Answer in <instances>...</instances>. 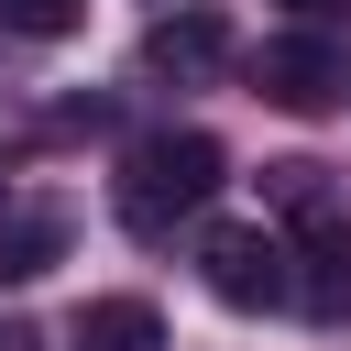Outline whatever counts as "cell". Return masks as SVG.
<instances>
[{
	"instance_id": "cell-1",
	"label": "cell",
	"mask_w": 351,
	"mask_h": 351,
	"mask_svg": "<svg viewBox=\"0 0 351 351\" xmlns=\"http://www.w3.org/2000/svg\"><path fill=\"white\" fill-rule=\"evenodd\" d=\"M219 176H230V154H219L208 132H143V143L121 154V176H110V208H121L132 241H176V230L219 197Z\"/></svg>"
},
{
	"instance_id": "cell-2",
	"label": "cell",
	"mask_w": 351,
	"mask_h": 351,
	"mask_svg": "<svg viewBox=\"0 0 351 351\" xmlns=\"http://www.w3.org/2000/svg\"><path fill=\"white\" fill-rule=\"evenodd\" d=\"M197 274H208V296L241 307V318L296 307V241L263 230V219H219V230H197Z\"/></svg>"
},
{
	"instance_id": "cell-3",
	"label": "cell",
	"mask_w": 351,
	"mask_h": 351,
	"mask_svg": "<svg viewBox=\"0 0 351 351\" xmlns=\"http://www.w3.org/2000/svg\"><path fill=\"white\" fill-rule=\"evenodd\" d=\"M252 88H263L274 110L318 121V110L351 99V44H340V33H274V44L252 55Z\"/></svg>"
},
{
	"instance_id": "cell-4",
	"label": "cell",
	"mask_w": 351,
	"mask_h": 351,
	"mask_svg": "<svg viewBox=\"0 0 351 351\" xmlns=\"http://www.w3.org/2000/svg\"><path fill=\"white\" fill-rule=\"evenodd\" d=\"M219 66H230V22L197 11V0L143 33V77H176V88H186V77H219Z\"/></svg>"
},
{
	"instance_id": "cell-5",
	"label": "cell",
	"mask_w": 351,
	"mask_h": 351,
	"mask_svg": "<svg viewBox=\"0 0 351 351\" xmlns=\"http://www.w3.org/2000/svg\"><path fill=\"white\" fill-rule=\"evenodd\" d=\"M296 307L307 318H351V219L340 208L307 219V241H296Z\"/></svg>"
},
{
	"instance_id": "cell-6",
	"label": "cell",
	"mask_w": 351,
	"mask_h": 351,
	"mask_svg": "<svg viewBox=\"0 0 351 351\" xmlns=\"http://www.w3.org/2000/svg\"><path fill=\"white\" fill-rule=\"evenodd\" d=\"M66 351H165V318H154V296H88Z\"/></svg>"
},
{
	"instance_id": "cell-7",
	"label": "cell",
	"mask_w": 351,
	"mask_h": 351,
	"mask_svg": "<svg viewBox=\"0 0 351 351\" xmlns=\"http://www.w3.org/2000/svg\"><path fill=\"white\" fill-rule=\"evenodd\" d=\"M55 252H66V219H55V208H22V219H0V274H11V285H22V274H44Z\"/></svg>"
},
{
	"instance_id": "cell-8",
	"label": "cell",
	"mask_w": 351,
	"mask_h": 351,
	"mask_svg": "<svg viewBox=\"0 0 351 351\" xmlns=\"http://www.w3.org/2000/svg\"><path fill=\"white\" fill-rule=\"evenodd\" d=\"M88 22V0H0V33H22V44H66Z\"/></svg>"
},
{
	"instance_id": "cell-9",
	"label": "cell",
	"mask_w": 351,
	"mask_h": 351,
	"mask_svg": "<svg viewBox=\"0 0 351 351\" xmlns=\"http://www.w3.org/2000/svg\"><path fill=\"white\" fill-rule=\"evenodd\" d=\"M296 11H318V22H340V11H351V0H296Z\"/></svg>"
},
{
	"instance_id": "cell-10",
	"label": "cell",
	"mask_w": 351,
	"mask_h": 351,
	"mask_svg": "<svg viewBox=\"0 0 351 351\" xmlns=\"http://www.w3.org/2000/svg\"><path fill=\"white\" fill-rule=\"evenodd\" d=\"M0 219H11V208H0Z\"/></svg>"
}]
</instances>
